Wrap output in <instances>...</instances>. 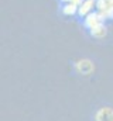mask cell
<instances>
[{"label":"cell","instance_id":"cell-1","mask_svg":"<svg viewBox=\"0 0 113 121\" xmlns=\"http://www.w3.org/2000/svg\"><path fill=\"white\" fill-rule=\"evenodd\" d=\"M88 121H113V103H95L88 113Z\"/></svg>","mask_w":113,"mask_h":121}]
</instances>
